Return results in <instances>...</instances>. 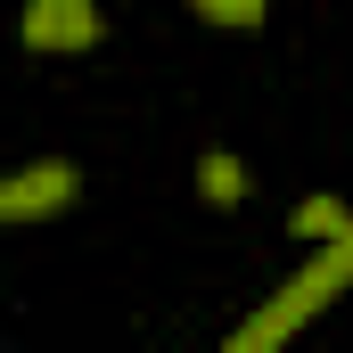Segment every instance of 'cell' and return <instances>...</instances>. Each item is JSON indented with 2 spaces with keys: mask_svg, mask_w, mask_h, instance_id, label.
<instances>
[{
  "mask_svg": "<svg viewBox=\"0 0 353 353\" xmlns=\"http://www.w3.org/2000/svg\"><path fill=\"white\" fill-rule=\"evenodd\" d=\"M25 41L33 50H90L99 17H90V0H33L25 8Z\"/></svg>",
  "mask_w": 353,
  "mask_h": 353,
  "instance_id": "cell-1",
  "label": "cell"
},
{
  "mask_svg": "<svg viewBox=\"0 0 353 353\" xmlns=\"http://www.w3.org/2000/svg\"><path fill=\"white\" fill-rule=\"evenodd\" d=\"M74 197V173L66 165H41V173H17L0 189V222H33V214H50V205H66Z\"/></svg>",
  "mask_w": 353,
  "mask_h": 353,
  "instance_id": "cell-2",
  "label": "cell"
},
{
  "mask_svg": "<svg viewBox=\"0 0 353 353\" xmlns=\"http://www.w3.org/2000/svg\"><path fill=\"white\" fill-rule=\"evenodd\" d=\"M189 8H205V17H214V25H230V33L263 25V0H189Z\"/></svg>",
  "mask_w": 353,
  "mask_h": 353,
  "instance_id": "cell-5",
  "label": "cell"
},
{
  "mask_svg": "<svg viewBox=\"0 0 353 353\" xmlns=\"http://www.w3.org/2000/svg\"><path fill=\"white\" fill-rule=\"evenodd\" d=\"M337 230H345V205L337 197H304L296 205V239H337Z\"/></svg>",
  "mask_w": 353,
  "mask_h": 353,
  "instance_id": "cell-4",
  "label": "cell"
},
{
  "mask_svg": "<svg viewBox=\"0 0 353 353\" xmlns=\"http://www.w3.org/2000/svg\"><path fill=\"white\" fill-rule=\"evenodd\" d=\"M197 181H205V197H214V205H239V197H247L239 157H222V148H214V157H197Z\"/></svg>",
  "mask_w": 353,
  "mask_h": 353,
  "instance_id": "cell-3",
  "label": "cell"
}]
</instances>
